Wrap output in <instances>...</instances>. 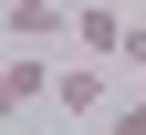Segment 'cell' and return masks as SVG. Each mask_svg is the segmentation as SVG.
Listing matches in <instances>:
<instances>
[{
    "label": "cell",
    "instance_id": "obj_1",
    "mask_svg": "<svg viewBox=\"0 0 146 135\" xmlns=\"http://www.w3.org/2000/svg\"><path fill=\"white\" fill-rule=\"evenodd\" d=\"M52 83H63V63H42V52L0 63V125H21V104H52Z\"/></svg>",
    "mask_w": 146,
    "mask_h": 135
},
{
    "label": "cell",
    "instance_id": "obj_2",
    "mask_svg": "<svg viewBox=\"0 0 146 135\" xmlns=\"http://www.w3.org/2000/svg\"><path fill=\"white\" fill-rule=\"evenodd\" d=\"M125 31H136V21H125L115 0H84V11H73V52H84V63H115Z\"/></svg>",
    "mask_w": 146,
    "mask_h": 135
},
{
    "label": "cell",
    "instance_id": "obj_3",
    "mask_svg": "<svg viewBox=\"0 0 146 135\" xmlns=\"http://www.w3.org/2000/svg\"><path fill=\"white\" fill-rule=\"evenodd\" d=\"M52 114H115V104H104V63H84V52H73L63 83H52Z\"/></svg>",
    "mask_w": 146,
    "mask_h": 135
},
{
    "label": "cell",
    "instance_id": "obj_4",
    "mask_svg": "<svg viewBox=\"0 0 146 135\" xmlns=\"http://www.w3.org/2000/svg\"><path fill=\"white\" fill-rule=\"evenodd\" d=\"M0 31H21V42H52V31H73V11H63V0H11V11H0Z\"/></svg>",
    "mask_w": 146,
    "mask_h": 135
},
{
    "label": "cell",
    "instance_id": "obj_5",
    "mask_svg": "<svg viewBox=\"0 0 146 135\" xmlns=\"http://www.w3.org/2000/svg\"><path fill=\"white\" fill-rule=\"evenodd\" d=\"M104 135H146V94H125V104L104 114Z\"/></svg>",
    "mask_w": 146,
    "mask_h": 135
},
{
    "label": "cell",
    "instance_id": "obj_6",
    "mask_svg": "<svg viewBox=\"0 0 146 135\" xmlns=\"http://www.w3.org/2000/svg\"><path fill=\"white\" fill-rule=\"evenodd\" d=\"M115 63H125V73H146V31H125V52H115Z\"/></svg>",
    "mask_w": 146,
    "mask_h": 135
}]
</instances>
